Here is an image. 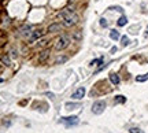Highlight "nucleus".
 <instances>
[{
  "instance_id": "6ab92c4d",
  "label": "nucleus",
  "mask_w": 148,
  "mask_h": 133,
  "mask_svg": "<svg viewBox=\"0 0 148 133\" xmlns=\"http://www.w3.org/2000/svg\"><path fill=\"white\" fill-rule=\"evenodd\" d=\"M73 38H74V40H81V33H79V32L73 33Z\"/></svg>"
},
{
  "instance_id": "f3484780",
  "label": "nucleus",
  "mask_w": 148,
  "mask_h": 133,
  "mask_svg": "<svg viewBox=\"0 0 148 133\" xmlns=\"http://www.w3.org/2000/svg\"><path fill=\"white\" fill-rule=\"evenodd\" d=\"M129 132H130V133H144L141 129H138V128H132V129H129Z\"/></svg>"
},
{
  "instance_id": "9b49d317",
  "label": "nucleus",
  "mask_w": 148,
  "mask_h": 133,
  "mask_svg": "<svg viewBox=\"0 0 148 133\" xmlns=\"http://www.w3.org/2000/svg\"><path fill=\"white\" fill-rule=\"evenodd\" d=\"M116 23H118V26H125V25H126V23H127L126 16H123V15H122L121 18L118 19V22H116Z\"/></svg>"
},
{
  "instance_id": "39448f33",
  "label": "nucleus",
  "mask_w": 148,
  "mask_h": 133,
  "mask_svg": "<svg viewBox=\"0 0 148 133\" xmlns=\"http://www.w3.org/2000/svg\"><path fill=\"white\" fill-rule=\"evenodd\" d=\"M62 122L69 125V126H73V125H77L79 121H78V117H63L62 118Z\"/></svg>"
},
{
  "instance_id": "9d476101",
  "label": "nucleus",
  "mask_w": 148,
  "mask_h": 133,
  "mask_svg": "<svg viewBox=\"0 0 148 133\" xmlns=\"http://www.w3.org/2000/svg\"><path fill=\"white\" fill-rule=\"evenodd\" d=\"M110 81L112 82V84H114V85H118L121 80H119V77H118L115 73H112V74H110Z\"/></svg>"
},
{
  "instance_id": "f257e3e1",
  "label": "nucleus",
  "mask_w": 148,
  "mask_h": 133,
  "mask_svg": "<svg viewBox=\"0 0 148 133\" xmlns=\"http://www.w3.org/2000/svg\"><path fill=\"white\" fill-rule=\"evenodd\" d=\"M59 18H62V25L66 27H70L75 25L78 22V16L74 14L70 8H66V10H62L59 12Z\"/></svg>"
},
{
  "instance_id": "0eeeda50",
  "label": "nucleus",
  "mask_w": 148,
  "mask_h": 133,
  "mask_svg": "<svg viewBox=\"0 0 148 133\" xmlns=\"http://www.w3.org/2000/svg\"><path fill=\"white\" fill-rule=\"evenodd\" d=\"M62 27H63V25L62 23H58V22H55V23H52V25H49L48 26V33H56V32H60L62 30Z\"/></svg>"
},
{
  "instance_id": "a211bd4d",
  "label": "nucleus",
  "mask_w": 148,
  "mask_h": 133,
  "mask_svg": "<svg viewBox=\"0 0 148 133\" xmlns=\"http://www.w3.org/2000/svg\"><path fill=\"white\" fill-rule=\"evenodd\" d=\"M127 44H129V38H127L126 36H123V37H122V45H123V47H126Z\"/></svg>"
},
{
  "instance_id": "423d86ee",
  "label": "nucleus",
  "mask_w": 148,
  "mask_h": 133,
  "mask_svg": "<svg viewBox=\"0 0 148 133\" xmlns=\"http://www.w3.org/2000/svg\"><path fill=\"white\" fill-rule=\"evenodd\" d=\"M42 34H44V30H42V29H36V30H33L32 34H30V37H29V41L32 43L34 40H38L40 37H42Z\"/></svg>"
},
{
  "instance_id": "dca6fc26",
  "label": "nucleus",
  "mask_w": 148,
  "mask_h": 133,
  "mask_svg": "<svg viewBox=\"0 0 148 133\" xmlns=\"http://www.w3.org/2000/svg\"><path fill=\"white\" fill-rule=\"evenodd\" d=\"M115 101H116V103H125V101H126V99H125V96L119 95V96H116V97H115Z\"/></svg>"
},
{
  "instance_id": "1a4fd4ad",
  "label": "nucleus",
  "mask_w": 148,
  "mask_h": 133,
  "mask_svg": "<svg viewBox=\"0 0 148 133\" xmlns=\"http://www.w3.org/2000/svg\"><path fill=\"white\" fill-rule=\"evenodd\" d=\"M48 58H49V49H44V51H41L40 55H38V60H40L41 63L42 62H45Z\"/></svg>"
},
{
  "instance_id": "aec40b11",
  "label": "nucleus",
  "mask_w": 148,
  "mask_h": 133,
  "mask_svg": "<svg viewBox=\"0 0 148 133\" xmlns=\"http://www.w3.org/2000/svg\"><path fill=\"white\" fill-rule=\"evenodd\" d=\"M47 40H38V44H37V45H38V47H44V45H47Z\"/></svg>"
},
{
  "instance_id": "7ed1b4c3",
  "label": "nucleus",
  "mask_w": 148,
  "mask_h": 133,
  "mask_svg": "<svg viewBox=\"0 0 148 133\" xmlns=\"http://www.w3.org/2000/svg\"><path fill=\"white\" fill-rule=\"evenodd\" d=\"M104 108H106V103L99 100V101H96V103H93L92 112H93V114H101V112L104 111Z\"/></svg>"
},
{
  "instance_id": "f03ea898",
  "label": "nucleus",
  "mask_w": 148,
  "mask_h": 133,
  "mask_svg": "<svg viewBox=\"0 0 148 133\" xmlns=\"http://www.w3.org/2000/svg\"><path fill=\"white\" fill-rule=\"evenodd\" d=\"M70 45V38L69 36H60V37L56 38V41H55V49L56 51H63L66 48Z\"/></svg>"
},
{
  "instance_id": "2eb2a0df",
  "label": "nucleus",
  "mask_w": 148,
  "mask_h": 133,
  "mask_svg": "<svg viewBox=\"0 0 148 133\" xmlns=\"http://www.w3.org/2000/svg\"><path fill=\"white\" fill-rule=\"evenodd\" d=\"M67 59H69L67 56H58V58H56V60H55V63L59 64V63H62V62H66Z\"/></svg>"
},
{
  "instance_id": "4be33fe9",
  "label": "nucleus",
  "mask_w": 148,
  "mask_h": 133,
  "mask_svg": "<svg viewBox=\"0 0 148 133\" xmlns=\"http://www.w3.org/2000/svg\"><path fill=\"white\" fill-rule=\"evenodd\" d=\"M100 25H101L103 27L107 26V22H106V19H104V18H101V19H100Z\"/></svg>"
},
{
  "instance_id": "6e6552de",
  "label": "nucleus",
  "mask_w": 148,
  "mask_h": 133,
  "mask_svg": "<svg viewBox=\"0 0 148 133\" xmlns=\"http://www.w3.org/2000/svg\"><path fill=\"white\" fill-rule=\"evenodd\" d=\"M19 32H21V36H23V37H26V36L30 37V34H32V26L30 25H25V26H22L19 29Z\"/></svg>"
},
{
  "instance_id": "ddd939ff",
  "label": "nucleus",
  "mask_w": 148,
  "mask_h": 133,
  "mask_svg": "<svg viewBox=\"0 0 148 133\" xmlns=\"http://www.w3.org/2000/svg\"><path fill=\"white\" fill-rule=\"evenodd\" d=\"M1 62L5 64V66H10L11 64V59L7 56V55H4V56H1Z\"/></svg>"
},
{
  "instance_id": "20e7f679",
  "label": "nucleus",
  "mask_w": 148,
  "mask_h": 133,
  "mask_svg": "<svg viewBox=\"0 0 148 133\" xmlns=\"http://www.w3.org/2000/svg\"><path fill=\"white\" fill-rule=\"evenodd\" d=\"M85 96V88L84 86H79L77 90H74V93L71 95V97H73L74 100H79V99H82Z\"/></svg>"
},
{
  "instance_id": "f8f14e48",
  "label": "nucleus",
  "mask_w": 148,
  "mask_h": 133,
  "mask_svg": "<svg viewBox=\"0 0 148 133\" xmlns=\"http://www.w3.org/2000/svg\"><path fill=\"white\" fill-rule=\"evenodd\" d=\"M110 37L112 38V40H118V38H119V32H118V30H111Z\"/></svg>"
},
{
  "instance_id": "5701e85b",
  "label": "nucleus",
  "mask_w": 148,
  "mask_h": 133,
  "mask_svg": "<svg viewBox=\"0 0 148 133\" xmlns=\"http://www.w3.org/2000/svg\"><path fill=\"white\" fill-rule=\"evenodd\" d=\"M147 33H148V27H147Z\"/></svg>"
},
{
  "instance_id": "4468645a",
  "label": "nucleus",
  "mask_w": 148,
  "mask_h": 133,
  "mask_svg": "<svg viewBox=\"0 0 148 133\" xmlns=\"http://www.w3.org/2000/svg\"><path fill=\"white\" fill-rule=\"evenodd\" d=\"M147 80H148V74L137 75V77H136V81H137V82H143V81H147Z\"/></svg>"
},
{
  "instance_id": "412c9836",
  "label": "nucleus",
  "mask_w": 148,
  "mask_h": 133,
  "mask_svg": "<svg viewBox=\"0 0 148 133\" xmlns=\"http://www.w3.org/2000/svg\"><path fill=\"white\" fill-rule=\"evenodd\" d=\"M101 62H103V59H96V60H92V62H90V66H95L96 63H101Z\"/></svg>"
}]
</instances>
